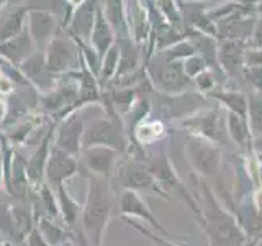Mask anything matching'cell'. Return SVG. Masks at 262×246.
Listing matches in <instances>:
<instances>
[{
	"instance_id": "40",
	"label": "cell",
	"mask_w": 262,
	"mask_h": 246,
	"mask_svg": "<svg viewBox=\"0 0 262 246\" xmlns=\"http://www.w3.org/2000/svg\"><path fill=\"white\" fill-rule=\"evenodd\" d=\"M72 238H74V241H76L77 246H94L92 243H90V240L85 236L84 233V230H82L79 225L72 230Z\"/></svg>"
},
{
	"instance_id": "4",
	"label": "cell",
	"mask_w": 262,
	"mask_h": 246,
	"mask_svg": "<svg viewBox=\"0 0 262 246\" xmlns=\"http://www.w3.org/2000/svg\"><path fill=\"white\" fill-rule=\"evenodd\" d=\"M117 177L123 189H131V191H154L166 200H169L167 194L162 191L158 179L154 177L147 162L139 158H129L120 162L117 166Z\"/></svg>"
},
{
	"instance_id": "28",
	"label": "cell",
	"mask_w": 262,
	"mask_h": 246,
	"mask_svg": "<svg viewBox=\"0 0 262 246\" xmlns=\"http://www.w3.org/2000/svg\"><path fill=\"white\" fill-rule=\"evenodd\" d=\"M118 48H120V61H118V68L115 74H117L118 77H123L136 69L138 53H136V49L131 46L129 41H125V39L121 41V45Z\"/></svg>"
},
{
	"instance_id": "49",
	"label": "cell",
	"mask_w": 262,
	"mask_h": 246,
	"mask_svg": "<svg viewBox=\"0 0 262 246\" xmlns=\"http://www.w3.org/2000/svg\"><path fill=\"white\" fill-rule=\"evenodd\" d=\"M154 244H156V246H162L161 243H154Z\"/></svg>"
},
{
	"instance_id": "11",
	"label": "cell",
	"mask_w": 262,
	"mask_h": 246,
	"mask_svg": "<svg viewBox=\"0 0 262 246\" xmlns=\"http://www.w3.org/2000/svg\"><path fill=\"white\" fill-rule=\"evenodd\" d=\"M27 30L31 39L35 41V46L43 51L57 31L54 13L46 8H31L27 16Z\"/></svg>"
},
{
	"instance_id": "44",
	"label": "cell",
	"mask_w": 262,
	"mask_h": 246,
	"mask_svg": "<svg viewBox=\"0 0 262 246\" xmlns=\"http://www.w3.org/2000/svg\"><path fill=\"white\" fill-rule=\"evenodd\" d=\"M5 184V161H4V153L0 150V187Z\"/></svg>"
},
{
	"instance_id": "5",
	"label": "cell",
	"mask_w": 262,
	"mask_h": 246,
	"mask_svg": "<svg viewBox=\"0 0 262 246\" xmlns=\"http://www.w3.org/2000/svg\"><path fill=\"white\" fill-rule=\"evenodd\" d=\"M79 98V80L61 82L57 87H53L49 92L43 94L39 98L41 107L46 113L56 115V120L61 121L68 115L76 112V105Z\"/></svg>"
},
{
	"instance_id": "13",
	"label": "cell",
	"mask_w": 262,
	"mask_h": 246,
	"mask_svg": "<svg viewBox=\"0 0 262 246\" xmlns=\"http://www.w3.org/2000/svg\"><path fill=\"white\" fill-rule=\"evenodd\" d=\"M53 130H54V125L49 127L45 136L41 138V141L35 150V153H33L27 161V176H28L31 189H39L45 184L46 164H48L49 154H51V148H53V145H51Z\"/></svg>"
},
{
	"instance_id": "14",
	"label": "cell",
	"mask_w": 262,
	"mask_h": 246,
	"mask_svg": "<svg viewBox=\"0 0 262 246\" xmlns=\"http://www.w3.org/2000/svg\"><path fill=\"white\" fill-rule=\"evenodd\" d=\"M188 154H190L193 169L202 176H213L220 168V151L215 146L203 143L202 139H190L188 141Z\"/></svg>"
},
{
	"instance_id": "46",
	"label": "cell",
	"mask_w": 262,
	"mask_h": 246,
	"mask_svg": "<svg viewBox=\"0 0 262 246\" xmlns=\"http://www.w3.org/2000/svg\"><path fill=\"white\" fill-rule=\"evenodd\" d=\"M13 243L8 240V238H5V236H2L0 235V246H12Z\"/></svg>"
},
{
	"instance_id": "45",
	"label": "cell",
	"mask_w": 262,
	"mask_h": 246,
	"mask_svg": "<svg viewBox=\"0 0 262 246\" xmlns=\"http://www.w3.org/2000/svg\"><path fill=\"white\" fill-rule=\"evenodd\" d=\"M7 113H8V104L5 100L0 98V123H4L7 118Z\"/></svg>"
},
{
	"instance_id": "38",
	"label": "cell",
	"mask_w": 262,
	"mask_h": 246,
	"mask_svg": "<svg viewBox=\"0 0 262 246\" xmlns=\"http://www.w3.org/2000/svg\"><path fill=\"white\" fill-rule=\"evenodd\" d=\"M25 243H27V246H51L43 236H41V233L38 232V228L31 230V232L27 235V238H25Z\"/></svg>"
},
{
	"instance_id": "19",
	"label": "cell",
	"mask_w": 262,
	"mask_h": 246,
	"mask_svg": "<svg viewBox=\"0 0 262 246\" xmlns=\"http://www.w3.org/2000/svg\"><path fill=\"white\" fill-rule=\"evenodd\" d=\"M113 38H115V30L108 20L105 18L103 12L97 7V15H95V23L92 35H90V45L97 51V54L103 57L105 53L113 46Z\"/></svg>"
},
{
	"instance_id": "48",
	"label": "cell",
	"mask_w": 262,
	"mask_h": 246,
	"mask_svg": "<svg viewBox=\"0 0 262 246\" xmlns=\"http://www.w3.org/2000/svg\"><path fill=\"white\" fill-rule=\"evenodd\" d=\"M8 4V0H0V8H4Z\"/></svg>"
},
{
	"instance_id": "32",
	"label": "cell",
	"mask_w": 262,
	"mask_h": 246,
	"mask_svg": "<svg viewBox=\"0 0 262 246\" xmlns=\"http://www.w3.org/2000/svg\"><path fill=\"white\" fill-rule=\"evenodd\" d=\"M38 125H41V120H25L8 131V133L5 135V138L8 139V143L10 145H21V143L27 141L28 135L33 133Z\"/></svg>"
},
{
	"instance_id": "27",
	"label": "cell",
	"mask_w": 262,
	"mask_h": 246,
	"mask_svg": "<svg viewBox=\"0 0 262 246\" xmlns=\"http://www.w3.org/2000/svg\"><path fill=\"white\" fill-rule=\"evenodd\" d=\"M185 127H190L193 131L199 133L208 139H216L218 138V118L215 112H210L203 117L192 118L190 121L185 123Z\"/></svg>"
},
{
	"instance_id": "23",
	"label": "cell",
	"mask_w": 262,
	"mask_h": 246,
	"mask_svg": "<svg viewBox=\"0 0 262 246\" xmlns=\"http://www.w3.org/2000/svg\"><path fill=\"white\" fill-rule=\"evenodd\" d=\"M36 228L41 233V236L51 246H61L64 241L72 238V230H69L62 221L57 223V220L54 218H38Z\"/></svg>"
},
{
	"instance_id": "6",
	"label": "cell",
	"mask_w": 262,
	"mask_h": 246,
	"mask_svg": "<svg viewBox=\"0 0 262 246\" xmlns=\"http://www.w3.org/2000/svg\"><path fill=\"white\" fill-rule=\"evenodd\" d=\"M118 209H120L121 217L143 220V221H146V223H149V227L154 230V232H158V235H161L162 238L177 241L176 238L162 227L159 218L154 215L152 210L149 209V205L143 200V197L139 195L136 191H131V189H123V192L120 194Z\"/></svg>"
},
{
	"instance_id": "22",
	"label": "cell",
	"mask_w": 262,
	"mask_h": 246,
	"mask_svg": "<svg viewBox=\"0 0 262 246\" xmlns=\"http://www.w3.org/2000/svg\"><path fill=\"white\" fill-rule=\"evenodd\" d=\"M10 210H12V218L16 228V233H18L20 240L23 241L31 230L36 228V218L35 213H33L31 203L27 200H15L10 205Z\"/></svg>"
},
{
	"instance_id": "43",
	"label": "cell",
	"mask_w": 262,
	"mask_h": 246,
	"mask_svg": "<svg viewBox=\"0 0 262 246\" xmlns=\"http://www.w3.org/2000/svg\"><path fill=\"white\" fill-rule=\"evenodd\" d=\"M196 82L202 89H207L208 86H211V76L210 74H202V76L196 77Z\"/></svg>"
},
{
	"instance_id": "31",
	"label": "cell",
	"mask_w": 262,
	"mask_h": 246,
	"mask_svg": "<svg viewBox=\"0 0 262 246\" xmlns=\"http://www.w3.org/2000/svg\"><path fill=\"white\" fill-rule=\"evenodd\" d=\"M118 61H120V48H118V45H113L102 57V66H100L98 79L102 82H108L112 79V76H115V72H117Z\"/></svg>"
},
{
	"instance_id": "47",
	"label": "cell",
	"mask_w": 262,
	"mask_h": 246,
	"mask_svg": "<svg viewBox=\"0 0 262 246\" xmlns=\"http://www.w3.org/2000/svg\"><path fill=\"white\" fill-rule=\"evenodd\" d=\"M239 2H243V4H254V2H257V0H239Z\"/></svg>"
},
{
	"instance_id": "33",
	"label": "cell",
	"mask_w": 262,
	"mask_h": 246,
	"mask_svg": "<svg viewBox=\"0 0 262 246\" xmlns=\"http://www.w3.org/2000/svg\"><path fill=\"white\" fill-rule=\"evenodd\" d=\"M215 97L218 100H221L225 105H228L234 113H239V115H246V110H248V102L246 98L237 94V92H225V94H215Z\"/></svg>"
},
{
	"instance_id": "29",
	"label": "cell",
	"mask_w": 262,
	"mask_h": 246,
	"mask_svg": "<svg viewBox=\"0 0 262 246\" xmlns=\"http://www.w3.org/2000/svg\"><path fill=\"white\" fill-rule=\"evenodd\" d=\"M128 7H129V22H131V27H133V35L136 41H143L146 38V30H147V27L144 25V20H146L144 7L139 4L138 0L129 2Z\"/></svg>"
},
{
	"instance_id": "37",
	"label": "cell",
	"mask_w": 262,
	"mask_h": 246,
	"mask_svg": "<svg viewBox=\"0 0 262 246\" xmlns=\"http://www.w3.org/2000/svg\"><path fill=\"white\" fill-rule=\"evenodd\" d=\"M246 77H248V82L262 90V66H251L246 71Z\"/></svg>"
},
{
	"instance_id": "30",
	"label": "cell",
	"mask_w": 262,
	"mask_h": 246,
	"mask_svg": "<svg viewBox=\"0 0 262 246\" xmlns=\"http://www.w3.org/2000/svg\"><path fill=\"white\" fill-rule=\"evenodd\" d=\"M0 235L8 238L12 243L21 241L18 233H16V228L12 218L10 203H7L5 200H0Z\"/></svg>"
},
{
	"instance_id": "1",
	"label": "cell",
	"mask_w": 262,
	"mask_h": 246,
	"mask_svg": "<svg viewBox=\"0 0 262 246\" xmlns=\"http://www.w3.org/2000/svg\"><path fill=\"white\" fill-rule=\"evenodd\" d=\"M202 220L200 228L207 235V241L210 246H244L246 233L241 228L236 215L226 210L220 203L216 195L208 186H203L202 197Z\"/></svg>"
},
{
	"instance_id": "18",
	"label": "cell",
	"mask_w": 262,
	"mask_h": 246,
	"mask_svg": "<svg viewBox=\"0 0 262 246\" xmlns=\"http://www.w3.org/2000/svg\"><path fill=\"white\" fill-rule=\"evenodd\" d=\"M35 51H36L35 41L31 39L27 28L15 38H10L4 41V43H0V56L13 66H20Z\"/></svg>"
},
{
	"instance_id": "2",
	"label": "cell",
	"mask_w": 262,
	"mask_h": 246,
	"mask_svg": "<svg viewBox=\"0 0 262 246\" xmlns=\"http://www.w3.org/2000/svg\"><path fill=\"white\" fill-rule=\"evenodd\" d=\"M89 187L85 203L82 205L80 228L94 246H103V238L108 221L113 215L112 191L105 177L87 176Z\"/></svg>"
},
{
	"instance_id": "12",
	"label": "cell",
	"mask_w": 262,
	"mask_h": 246,
	"mask_svg": "<svg viewBox=\"0 0 262 246\" xmlns=\"http://www.w3.org/2000/svg\"><path fill=\"white\" fill-rule=\"evenodd\" d=\"M20 72L27 80L33 82L41 92H49L54 87V74L48 69L45 51H35L30 57H27L20 66Z\"/></svg>"
},
{
	"instance_id": "17",
	"label": "cell",
	"mask_w": 262,
	"mask_h": 246,
	"mask_svg": "<svg viewBox=\"0 0 262 246\" xmlns=\"http://www.w3.org/2000/svg\"><path fill=\"white\" fill-rule=\"evenodd\" d=\"M30 10V5L18 4H7L4 8H0V43L20 35L25 30Z\"/></svg>"
},
{
	"instance_id": "20",
	"label": "cell",
	"mask_w": 262,
	"mask_h": 246,
	"mask_svg": "<svg viewBox=\"0 0 262 246\" xmlns=\"http://www.w3.org/2000/svg\"><path fill=\"white\" fill-rule=\"evenodd\" d=\"M57 205H59V218L69 230H74L79 223V217L82 213V205L74 199L66 189V186H59L56 189Z\"/></svg>"
},
{
	"instance_id": "34",
	"label": "cell",
	"mask_w": 262,
	"mask_h": 246,
	"mask_svg": "<svg viewBox=\"0 0 262 246\" xmlns=\"http://www.w3.org/2000/svg\"><path fill=\"white\" fill-rule=\"evenodd\" d=\"M249 120L252 133L262 135V98L260 97H251L249 98Z\"/></svg>"
},
{
	"instance_id": "10",
	"label": "cell",
	"mask_w": 262,
	"mask_h": 246,
	"mask_svg": "<svg viewBox=\"0 0 262 246\" xmlns=\"http://www.w3.org/2000/svg\"><path fill=\"white\" fill-rule=\"evenodd\" d=\"M84 118L80 117L79 112L68 115L61 120V125L57 128V136L54 146L68 154L79 156L82 151V138H84Z\"/></svg>"
},
{
	"instance_id": "39",
	"label": "cell",
	"mask_w": 262,
	"mask_h": 246,
	"mask_svg": "<svg viewBox=\"0 0 262 246\" xmlns=\"http://www.w3.org/2000/svg\"><path fill=\"white\" fill-rule=\"evenodd\" d=\"M203 64L205 63H203V59H200V57H190L185 64V71L188 76H196V74H200L205 69Z\"/></svg>"
},
{
	"instance_id": "41",
	"label": "cell",
	"mask_w": 262,
	"mask_h": 246,
	"mask_svg": "<svg viewBox=\"0 0 262 246\" xmlns=\"http://www.w3.org/2000/svg\"><path fill=\"white\" fill-rule=\"evenodd\" d=\"M251 46L262 49V18H260V20L257 22L256 28H254V35H252Z\"/></svg>"
},
{
	"instance_id": "36",
	"label": "cell",
	"mask_w": 262,
	"mask_h": 246,
	"mask_svg": "<svg viewBox=\"0 0 262 246\" xmlns=\"http://www.w3.org/2000/svg\"><path fill=\"white\" fill-rule=\"evenodd\" d=\"M123 220L126 221V223L129 225V227H133L136 232H139L143 236H146V238H149V240L152 241V243H161L162 246H182L180 243H177V241H172V240H166V238H162V236H158V233H154V232H151V230H147L146 227H143V225H139V223H136V221L133 220V218H126V217H123Z\"/></svg>"
},
{
	"instance_id": "25",
	"label": "cell",
	"mask_w": 262,
	"mask_h": 246,
	"mask_svg": "<svg viewBox=\"0 0 262 246\" xmlns=\"http://www.w3.org/2000/svg\"><path fill=\"white\" fill-rule=\"evenodd\" d=\"M228 130L229 135L234 139V141L239 145L241 148H248L251 145V133H249V127L248 121L239 113L231 112L228 117Z\"/></svg>"
},
{
	"instance_id": "9",
	"label": "cell",
	"mask_w": 262,
	"mask_h": 246,
	"mask_svg": "<svg viewBox=\"0 0 262 246\" xmlns=\"http://www.w3.org/2000/svg\"><path fill=\"white\" fill-rule=\"evenodd\" d=\"M79 171L80 168H79L77 156L68 154L61 150H57L56 146H53L48 164H46L45 182L56 191L59 186H64L66 180H69L76 174H79Z\"/></svg>"
},
{
	"instance_id": "7",
	"label": "cell",
	"mask_w": 262,
	"mask_h": 246,
	"mask_svg": "<svg viewBox=\"0 0 262 246\" xmlns=\"http://www.w3.org/2000/svg\"><path fill=\"white\" fill-rule=\"evenodd\" d=\"M120 153L112 150L108 146H90L80 151L79 159V172L85 176H98L108 179L117 171V156Z\"/></svg>"
},
{
	"instance_id": "42",
	"label": "cell",
	"mask_w": 262,
	"mask_h": 246,
	"mask_svg": "<svg viewBox=\"0 0 262 246\" xmlns=\"http://www.w3.org/2000/svg\"><path fill=\"white\" fill-rule=\"evenodd\" d=\"M248 61L251 66H262V51L248 53Z\"/></svg>"
},
{
	"instance_id": "21",
	"label": "cell",
	"mask_w": 262,
	"mask_h": 246,
	"mask_svg": "<svg viewBox=\"0 0 262 246\" xmlns=\"http://www.w3.org/2000/svg\"><path fill=\"white\" fill-rule=\"evenodd\" d=\"M154 82L166 92H176L187 84L184 68L179 63H169L159 68L158 72H152Z\"/></svg>"
},
{
	"instance_id": "50",
	"label": "cell",
	"mask_w": 262,
	"mask_h": 246,
	"mask_svg": "<svg viewBox=\"0 0 262 246\" xmlns=\"http://www.w3.org/2000/svg\"><path fill=\"white\" fill-rule=\"evenodd\" d=\"M259 158H260V162H262V153H260V156H259Z\"/></svg>"
},
{
	"instance_id": "8",
	"label": "cell",
	"mask_w": 262,
	"mask_h": 246,
	"mask_svg": "<svg viewBox=\"0 0 262 246\" xmlns=\"http://www.w3.org/2000/svg\"><path fill=\"white\" fill-rule=\"evenodd\" d=\"M45 56L48 69L54 76H59V74L68 72L71 68H77L76 64L80 59V48L72 38L64 39L54 36L45 48Z\"/></svg>"
},
{
	"instance_id": "16",
	"label": "cell",
	"mask_w": 262,
	"mask_h": 246,
	"mask_svg": "<svg viewBox=\"0 0 262 246\" xmlns=\"http://www.w3.org/2000/svg\"><path fill=\"white\" fill-rule=\"evenodd\" d=\"M5 189L13 200H28L31 186L27 176V161L16 153L5 176Z\"/></svg>"
},
{
	"instance_id": "35",
	"label": "cell",
	"mask_w": 262,
	"mask_h": 246,
	"mask_svg": "<svg viewBox=\"0 0 262 246\" xmlns=\"http://www.w3.org/2000/svg\"><path fill=\"white\" fill-rule=\"evenodd\" d=\"M133 98H135V90L126 89V90H115L110 94V104L115 105L120 112H128L133 107Z\"/></svg>"
},
{
	"instance_id": "3",
	"label": "cell",
	"mask_w": 262,
	"mask_h": 246,
	"mask_svg": "<svg viewBox=\"0 0 262 246\" xmlns=\"http://www.w3.org/2000/svg\"><path fill=\"white\" fill-rule=\"evenodd\" d=\"M90 146H108L118 153H125L128 150L126 135L117 115L97 118L85 128L84 138H82V150Z\"/></svg>"
},
{
	"instance_id": "26",
	"label": "cell",
	"mask_w": 262,
	"mask_h": 246,
	"mask_svg": "<svg viewBox=\"0 0 262 246\" xmlns=\"http://www.w3.org/2000/svg\"><path fill=\"white\" fill-rule=\"evenodd\" d=\"M221 64L228 72H236L243 63V48L237 41H225L220 49Z\"/></svg>"
},
{
	"instance_id": "24",
	"label": "cell",
	"mask_w": 262,
	"mask_h": 246,
	"mask_svg": "<svg viewBox=\"0 0 262 246\" xmlns=\"http://www.w3.org/2000/svg\"><path fill=\"white\" fill-rule=\"evenodd\" d=\"M103 15L117 33H126V15L123 0H103Z\"/></svg>"
},
{
	"instance_id": "15",
	"label": "cell",
	"mask_w": 262,
	"mask_h": 246,
	"mask_svg": "<svg viewBox=\"0 0 262 246\" xmlns=\"http://www.w3.org/2000/svg\"><path fill=\"white\" fill-rule=\"evenodd\" d=\"M95 15H97V0H82V2L74 8L71 22H69L71 38L90 43V35H92V30H94Z\"/></svg>"
}]
</instances>
